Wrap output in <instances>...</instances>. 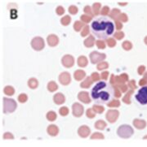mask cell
<instances>
[{
	"mask_svg": "<svg viewBox=\"0 0 147 147\" xmlns=\"http://www.w3.org/2000/svg\"><path fill=\"white\" fill-rule=\"evenodd\" d=\"M108 76H109V72L108 71H103L101 74V78L103 80V81H106L108 79Z\"/></svg>",
	"mask_w": 147,
	"mask_h": 147,
	"instance_id": "obj_57",
	"label": "cell"
},
{
	"mask_svg": "<svg viewBox=\"0 0 147 147\" xmlns=\"http://www.w3.org/2000/svg\"><path fill=\"white\" fill-rule=\"evenodd\" d=\"M118 20H119L120 22H124V23H126V22H128V16H127V14H125V13H121V14L119 16Z\"/></svg>",
	"mask_w": 147,
	"mask_h": 147,
	"instance_id": "obj_43",
	"label": "cell"
},
{
	"mask_svg": "<svg viewBox=\"0 0 147 147\" xmlns=\"http://www.w3.org/2000/svg\"><path fill=\"white\" fill-rule=\"evenodd\" d=\"M133 125L137 129H143V128H145L146 127V122L144 119H135L133 120Z\"/></svg>",
	"mask_w": 147,
	"mask_h": 147,
	"instance_id": "obj_16",
	"label": "cell"
},
{
	"mask_svg": "<svg viewBox=\"0 0 147 147\" xmlns=\"http://www.w3.org/2000/svg\"><path fill=\"white\" fill-rule=\"evenodd\" d=\"M104 138V135L101 133H94L91 136V139H92V140H94V139H101V140H102Z\"/></svg>",
	"mask_w": 147,
	"mask_h": 147,
	"instance_id": "obj_42",
	"label": "cell"
},
{
	"mask_svg": "<svg viewBox=\"0 0 147 147\" xmlns=\"http://www.w3.org/2000/svg\"><path fill=\"white\" fill-rule=\"evenodd\" d=\"M108 67H109V64L106 62H101V63H98L97 67H96L97 70H99V71H102V70H104L105 68H108Z\"/></svg>",
	"mask_w": 147,
	"mask_h": 147,
	"instance_id": "obj_35",
	"label": "cell"
},
{
	"mask_svg": "<svg viewBox=\"0 0 147 147\" xmlns=\"http://www.w3.org/2000/svg\"><path fill=\"white\" fill-rule=\"evenodd\" d=\"M62 63L64 67H71L75 64V59L70 55H66L62 59Z\"/></svg>",
	"mask_w": 147,
	"mask_h": 147,
	"instance_id": "obj_11",
	"label": "cell"
},
{
	"mask_svg": "<svg viewBox=\"0 0 147 147\" xmlns=\"http://www.w3.org/2000/svg\"><path fill=\"white\" fill-rule=\"evenodd\" d=\"M119 116V112L117 110H109L106 113V119L109 123H114L118 119Z\"/></svg>",
	"mask_w": 147,
	"mask_h": 147,
	"instance_id": "obj_9",
	"label": "cell"
},
{
	"mask_svg": "<svg viewBox=\"0 0 147 147\" xmlns=\"http://www.w3.org/2000/svg\"><path fill=\"white\" fill-rule=\"evenodd\" d=\"M72 111H73L74 116H75V117H81L83 115V114L84 109H83V107L82 105L78 103V102H75L72 106Z\"/></svg>",
	"mask_w": 147,
	"mask_h": 147,
	"instance_id": "obj_10",
	"label": "cell"
},
{
	"mask_svg": "<svg viewBox=\"0 0 147 147\" xmlns=\"http://www.w3.org/2000/svg\"><path fill=\"white\" fill-rule=\"evenodd\" d=\"M53 101L57 105H62L66 102V98L62 93L56 94L53 97Z\"/></svg>",
	"mask_w": 147,
	"mask_h": 147,
	"instance_id": "obj_15",
	"label": "cell"
},
{
	"mask_svg": "<svg viewBox=\"0 0 147 147\" xmlns=\"http://www.w3.org/2000/svg\"><path fill=\"white\" fill-rule=\"evenodd\" d=\"M109 13H110V12H109V7L108 6H105V7H103V8L101 11V14L103 16H105L109 15Z\"/></svg>",
	"mask_w": 147,
	"mask_h": 147,
	"instance_id": "obj_48",
	"label": "cell"
},
{
	"mask_svg": "<svg viewBox=\"0 0 147 147\" xmlns=\"http://www.w3.org/2000/svg\"><path fill=\"white\" fill-rule=\"evenodd\" d=\"M57 114L53 111H48L47 114V119L49 121H55L57 119Z\"/></svg>",
	"mask_w": 147,
	"mask_h": 147,
	"instance_id": "obj_32",
	"label": "cell"
},
{
	"mask_svg": "<svg viewBox=\"0 0 147 147\" xmlns=\"http://www.w3.org/2000/svg\"><path fill=\"white\" fill-rule=\"evenodd\" d=\"M90 133V128H88L87 125H83V126H81L80 128L78 129V134L80 136L81 138H88L89 136Z\"/></svg>",
	"mask_w": 147,
	"mask_h": 147,
	"instance_id": "obj_13",
	"label": "cell"
},
{
	"mask_svg": "<svg viewBox=\"0 0 147 147\" xmlns=\"http://www.w3.org/2000/svg\"><path fill=\"white\" fill-rule=\"evenodd\" d=\"M114 97L115 98H120L121 97V95H122V92H121V90H119V88H117V87H115V86H114Z\"/></svg>",
	"mask_w": 147,
	"mask_h": 147,
	"instance_id": "obj_55",
	"label": "cell"
},
{
	"mask_svg": "<svg viewBox=\"0 0 147 147\" xmlns=\"http://www.w3.org/2000/svg\"><path fill=\"white\" fill-rule=\"evenodd\" d=\"M133 128L128 124H123L117 129V134L121 138L128 139L133 135Z\"/></svg>",
	"mask_w": 147,
	"mask_h": 147,
	"instance_id": "obj_3",
	"label": "cell"
},
{
	"mask_svg": "<svg viewBox=\"0 0 147 147\" xmlns=\"http://www.w3.org/2000/svg\"><path fill=\"white\" fill-rule=\"evenodd\" d=\"M47 132H48V133L50 136L55 137V136H57V134L59 133V128H57V125L51 124V125H49L48 127Z\"/></svg>",
	"mask_w": 147,
	"mask_h": 147,
	"instance_id": "obj_17",
	"label": "cell"
},
{
	"mask_svg": "<svg viewBox=\"0 0 147 147\" xmlns=\"http://www.w3.org/2000/svg\"><path fill=\"white\" fill-rule=\"evenodd\" d=\"M120 14H121L120 10L117 9V8H114V9L110 11V13H109V17L111 19L114 20H115L118 19V17H119V16Z\"/></svg>",
	"mask_w": 147,
	"mask_h": 147,
	"instance_id": "obj_25",
	"label": "cell"
},
{
	"mask_svg": "<svg viewBox=\"0 0 147 147\" xmlns=\"http://www.w3.org/2000/svg\"><path fill=\"white\" fill-rule=\"evenodd\" d=\"M106 43H107V46L110 48H113L116 46V42H115V40H114V38H110L109 39H107Z\"/></svg>",
	"mask_w": 147,
	"mask_h": 147,
	"instance_id": "obj_45",
	"label": "cell"
},
{
	"mask_svg": "<svg viewBox=\"0 0 147 147\" xmlns=\"http://www.w3.org/2000/svg\"><path fill=\"white\" fill-rule=\"evenodd\" d=\"M47 42H48V44L49 45V47H56V46L58 45L59 38L55 34H50L48 37V38H47Z\"/></svg>",
	"mask_w": 147,
	"mask_h": 147,
	"instance_id": "obj_14",
	"label": "cell"
},
{
	"mask_svg": "<svg viewBox=\"0 0 147 147\" xmlns=\"http://www.w3.org/2000/svg\"><path fill=\"white\" fill-rule=\"evenodd\" d=\"M122 47L123 48V50L125 51H130L133 49V44L130 42L129 41H125L123 42L122 44Z\"/></svg>",
	"mask_w": 147,
	"mask_h": 147,
	"instance_id": "obj_34",
	"label": "cell"
},
{
	"mask_svg": "<svg viewBox=\"0 0 147 147\" xmlns=\"http://www.w3.org/2000/svg\"><path fill=\"white\" fill-rule=\"evenodd\" d=\"M92 109H93V111H95L96 113H98V114H102L105 111V108L103 107L99 106V105H97V104L93 105Z\"/></svg>",
	"mask_w": 147,
	"mask_h": 147,
	"instance_id": "obj_33",
	"label": "cell"
},
{
	"mask_svg": "<svg viewBox=\"0 0 147 147\" xmlns=\"http://www.w3.org/2000/svg\"><path fill=\"white\" fill-rule=\"evenodd\" d=\"M89 57H90L91 63L95 64V63H97L98 62L104 60L106 58V55H105V54H103V53H99L97 52V51H92L90 54Z\"/></svg>",
	"mask_w": 147,
	"mask_h": 147,
	"instance_id": "obj_7",
	"label": "cell"
},
{
	"mask_svg": "<svg viewBox=\"0 0 147 147\" xmlns=\"http://www.w3.org/2000/svg\"><path fill=\"white\" fill-rule=\"evenodd\" d=\"M106 126H107L106 123L102 119H100V120L96 121L95 123V128L99 129V130H103V129L106 128Z\"/></svg>",
	"mask_w": 147,
	"mask_h": 147,
	"instance_id": "obj_24",
	"label": "cell"
},
{
	"mask_svg": "<svg viewBox=\"0 0 147 147\" xmlns=\"http://www.w3.org/2000/svg\"><path fill=\"white\" fill-rule=\"evenodd\" d=\"M146 85H147V81L145 79V78L141 79V81H139V86H146Z\"/></svg>",
	"mask_w": 147,
	"mask_h": 147,
	"instance_id": "obj_60",
	"label": "cell"
},
{
	"mask_svg": "<svg viewBox=\"0 0 147 147\" xmlns=\"http://www.w3.org/2000/svg\"><path fill=\"white\" fill-rule=\"evenodd\" d=\"M145 71H146V67L144 66V65H141V66L138 67L137 72L139 75H144Z\"/></svg>",
	"mask_w": 147,
	"mask_h": 147,
	"instance_id": "obj_56",
	"label": "cell"
},
{
	"mask_svg": "<svg viewBox=\"0 0 147 147\" xmlns=\"http://www.w3.org/2000/svg\"><path fill=\"white\" fill-rule=\"evenodd\" d=\"M91 77H92V79L93 80V81H98L100 80V78H101L99 73H98V72H96V71L92 73Z\"/></svg>",
	"mask_w": 147,
	"mask_h": 147,
	"instance_id": "obj_52",
	"label": "cell"
},
{
	"mask_svg": "<svg viewBox=\"0 0 147 147\" xmlns=\"http://www.w3.org/2000/svg\"><path fill=\"white\" fill-rule=\"evenodd\" d=\"M114 97V86L105 81H98L91 92L92 100L97 104H107L113 100Z\"/></svg>",
	"mask_w": 147,
	"mask_h": 147,
	"instance_id": "obj_2",
	"label": "cell"
},
{
	"mask_svg": "<svg viewBox=\"0 0 147 147\" xmlns=\"http://www.w3.org/2000/svg\"><path fill=\"white\" fill-rule=\"evenodd\" d=\"M59 81L63 86H68L71 82V76L68 71H63L59 75Z\"/></svg>",
	"mask_w": 147,
	"mask_h": 147,
	"instance_id": "obj_8",
	"label": "cell"
},
{
	"mask_svg": "<svg viewBox=\"0 0 147 147\" xmlns=\"http://www.w3.org/2000/svg\"><path fill=\"white\" fill-rule=\"evenodd\" d=\"M44 40L40 37H36L31 41V47L35 51H42L44 48Z\"/></svg>",
	"mask_w": 147,
	"mask_h": 147,
	"instance_id": "obj_6",
	"label": "cell"
},
{
	"mask_svg": "<svg viewBox=\"0 0 147 147\" xmlns=\"http://www.w3.org/2000/svg\"><path fill=\"white\" fill-rule=\"evenodd\" d=\"M107 106L109 107H119L120 106V102L119 100L113 99L111 102H109V103H107Z\"/></svg>",
	"mask_w": 147,
	"mask_h": 147,
	"instance_id": "obj_36",
	"label": "cell"
},
{
	"mask_svg": "<svg viewBox=\"0 0 147 147\" xmlns=\"http://www.w3.org/2000/svg\"><path fill=\"white\" fill-rule=\"evenodd\" d=\"M144 78H145V79L147 81V71L146 72V73H144Z\"/></svg>",
	"mask_w": 147,
	"mask_h": 147,
	"instance_id": "obj_62",
	"label": "cell"
},
{
	"mask_svg": "<svg viewBox=\"0 0 147 147\" xmlns=\"http://www.w3.org/2000/svg\"><path fill=\"white\" fill-rule=\"evenodd\" d=\"M135 98L140 104H147V85L142 86V89L138 90L137 94H136Z\"/></svg>",
	"mask_w": 147,
	"mask_h": 147,
	"instance_id": "obj_5",
	"label": "cell"
},
{
	"mask_svg": "<svg viewBox=\"0 0 147 147\" xmlns=\"http://www.w3.org/2000/svg\"><path fill=\"white\" fill-rule=\"evenodd\" d=\"M56 12H57V14L58 16H62L65 13V9L62 7V6H58L57 7V9H56Z\"/></svg>",
	"mask_w": 147,
	"mask_h": 147,
	"instance_id": "obj_53",
	"label": "cell"
},
{
	"mask_svg": "<svg viewBox=\"0 0 147 147\" xmlns=\"http://www.w3.org/2000/svg\"><path fill=\"white\" fill-rule=\"evenodd\" d=\"M101 5L100 3H95L92 5V11H93V14L94 16H98L100 14V9H101Z\"/></svg>",
	"mask_w": 147,
	"mask_h": 147,
	"instance_id": "obj_29",
	"label": "cell"
},
{
	"mask_svg": "<svg viewBox=\"0 0 147 147\" xmlns=\"http://www.w3.org/2000/svg\"><path fill=\"white\" fill-rule=\"evenodd\" d=\"M134 93V90H131L128 91V93L126 94V95H124V97L123 98V102L126 104L129 105L131 103V96L133 95Z\"/></svg>",
	"mask_w": 147,
	"mask_h": 147,
	"instance_id": "obj_22",
	"label": "cell"
},
{
	"mask_svg": "<svg viewBox=\"0 0 147 147\" xmlns=\"http://www.w3.org/2000/svg\"><path fill=\"white\" fill-rule=\"evenodd\" d=\"M93 83V80L92 79L91 76H87L86 79L80 84V87L83 89H88L92 84Z\"/></svg>",
	"mask_w": 147,
	"mask_h": 147,
	"instance_id": "obj_19",
	"label": "cell"
},
{
	"mask_svg": "<svg viewBox=\"0 0 147 147\" xmlns=\"http://www.w3.org/2000/svg\"><path fill=\"white\" fill-rule=\"evenodd\" d=\"M27 100H28V97H27V95L25 94H21L18 96V101H19L20 102H21V103H24Z\"/></svg>",
	"mask_w": 147,
	"mask_h": 147,
	"instance_id": "obj_46",
	"label": "cell"
},
{
	"mask_svg": "<svg viewBox=\"0 0 147 147\" xmlns=\"http://www.w3.org/2000/svg\"><path fill=\"white\" fill-rule=\"evenodd\" d=\"M83 11L85 12L86 14H88V16H93L94 14H93V11H92V8L90 6H86L85 7L83 8Z\"/></svg>",
	"mask_w": 147,
	"mask_h": 147,
	"instance_id": "obj_44",
	"label": "cell"
},
{
	"mask_svg": "<svg viewBox=\"0 0 147 147\" xmlns=\"http://www.w3.org/2000/svg\"><path fill=\"white\" fill-rule=\"evenodd\" d=\"M78 98L79 100H80L83 103H86V104H88L91 102V98L89 97V94L88 92H85V91H81L78 94Z\"/></svg>",
	"mask_w": 147,
	"mask_h": 147,
	"instance_id": "obj_12",
	"label": "cell"
},
{
	"mask_svg": "<svg viewBox=\"0 0 147 147\" xmlns=\"http://www.w3.org/2000/svg\"><path fill=\"white\" fill-rule=\"evenodd\" d=\"M114 24H115V28L117 30H120L123 28V24H122V22H120L119 20H114Z\"/></svg>",
	"mask_w": 147,
	"mask_h": 147,
	"instance_id": "obj_54",
	"label": "cell"
},
{
	"mask_svg": "<svg viewBox=\"0 0 147 147\" xmlns=\"http://www.w3.org/2000/svg\"><path fill=\"white\" fill-rule=\"evenodd\" d=\"M70 22H71V17L70 16H66V15L64 17H62V20H61V23L64 26L69 25V24H70Z\"/></svg>",
	"mask_w": 147,
	"mask_h": 147,
	"instance_id": "obj_30",
	"label": "cell"
},
{
	"mask_svg": "<svg viewBox=\"0 0 147 147\" xmlns=\"http://www.w3.org/2000/svg\"><path fill=\"white\" fill-rule=\"evenodd\" d=\"M84 23L82 22V21H79V20H76L75 22V24H74V29L75 30L76 32H79L80 31L81 29H83L84 28Z\"/></svg>",
	"mask_w": 147,
	"mask_h": 147,
	"instance_id": "obj_28",
	"label": "cell"
},
{
	"mask_svg": "<svg viewBox=\"0 0 147 147\" xmlns=\"http://www.w3.org/2000/svg\"><path fill=\"white\" fill-rule=\"evenodd\" d=\"M68 11H69V12H70V14L76 15L77 13H78V11H79V9H78V7H77L76 6L72 5V6H70V7H69Z\"/></svg>",
	"mask_w": 147,
	"mask_h": 147,
	"instance_id": "obj_47",
	"label": "cell"
},
{
	"mask_svg": "<svg viewBox=\"0 0 147 147\" xmlns=\"http://www.w3.org/2000/svg\"><path fill=\"white\" fill-rule=\"evenodd\" d=\"M3 139H14V136L11 133H6L3 135Z\"/></svg>",
	"mask_w": 147,
	"mask_h": 147,
	"instance_id": "obj_58",
	"label": "cell"
},
{
	"mask_svg": "<svg viewBox=\"0 0 147 147\" xmlns=\"http://www.w3.org/2000/svg\"><path fill=\"white\" fill-rule=\"evenodd\" d=\"M118 4L121 5V6H125V5L128 4V3H121V2H120V3H118Z\"/></svg>",
	"mask_w": 147,
	"mask_h": 147,
	"instance_id": "obj_61",
	"label": "cell"
},
{
	"mask_svg": "<svg viewBox=\"0 0 147 147\" xmlns=\"http://www.w3.org/2000/svg\"><path fill=\"white\" fill-rule=\"evenodd\" d=\"M3 92H4L5 94L8 95V96H12V95L14 94L15 93V90L13 87L12 86H6L3 90Z\"/></svg>",
	"mask_w": 147,
	"mask_h": 147,
	"instance_id": "obj_31",
	"label": "cell"
},
{
	"mask_svg": "<svg viewBox=\"0 0 147 147\" xmlns=\"http://www.w3.org/2000/svg\"><path fill=\"white\" fill-rule=\"evenodd\" d=\"M91 31L93 36L101 40H107L114 34L115 24L107 16H97L92 20Z\"/></svg>",
	"mask_w": 147,
	"mask_h": 147,
	"instance_id": "obj_1",
	"label": "cell"
},
{
	"mask_svg": "<svg viewBox=\"0 0 147 147\" xmlns=\"http://www.w3.org/2000/svg\"><path fill=\"white\" fill-rule=\"evenodd\" d=\"M86 76V72L83 70H76L74 73V77L76 81H82Z\"/></svg>",
	"mask_w": 147,
	"mask_h": 147,
	"instance_id": "obj_20",
	"label": "cell"
},
{
	"mask_svg": "<svg viewBox=\"0 0 147 147\" xmlns=\"http://www.w3.org/2000/svg\"><path fill=\"white\" fill-rule=\"evenodd\" d=\"M144 42H145V43L147 45V36L145 38V39H144Z\"/></svg>",
	"mask_w": 147,
	"mask_h": 147,
	"instance_id": "obj_63",
	"label": "cell"
},
{
	"mask_svg": "<svg viewBox=\"0 0 147 147\" xmlns=\"http://www.w3.org/2000/svg\"><path fill=\"white\" fill-rule=\"evenodd\" d=\"M127 81H128V76L126 73H123L119 76H115V82L117 84H125V82Z\"/></svg>",
	"mask_w": 147,
	"mask_h": 147,
	"instance_id": "obj_18",
	"label": "cell"
},
{
	"mask_svg": "<svg viewBox=\"0 0 147 147\" xmlns=\"http://www.w3.org/2000/svg\"><path fill=\"white\" fill-rule=\"evenodd\" d=\"M128 86L131 89V90H136L137 88V86L136 85V81H134V80H132V81H129L128 83Z\"/></svg>",
	"mask_w": 147,
	"mask_h": 147,
	"instance_id": "obj_50",
	"label": "cell"
},
{
	"mask_svg": "<svg viewBox=\"0 0 147 147\" xmlns=\"http://www.w3.org/2000/svg\"><path fill=\"white\" fill-rule=\"evenodd\" d=\"M92 18V17L90 16H88V15H82L80 17L81 21L83 22V23H89V22H91Z\"/></svg>",
	"mask_w": 147,
	"mask_h": 147,
	"instance_id": "obj_39",
	"label": "cell"
},
{
	"mask_svg": "<svg viewBox=\"0 0 147 147\" xmlns=\"http://www.w3.org/2000/svg\"><path fill=\"white\" fill-rule=\"evenodd\" d=\"M96 47L99 48V49H105L106 45H105V42L104 41H101V40H99V41H96Z\"/></svg>",
	"mask_w": 147,
	"mask_h": 147,
	"instance_id": "obj_51",
	"label": "cell"
},
{
	"mask_svg": "<svg viewBox=\"0 0 147 147\" xmlns=\"http://www.w3.org/2000/svg\"><path fill=\"white\" fill-rule=\"evenodd\" d=\"M109 83H110L112 86H114V85L116 84V82H115V76H114V74H111V76H110Z\"/></svg>",
	"mask_w": 147,
	"mask_h": 147,
	"instance_id": "obj_59",
	"label": "cell"
},
{
	"mask_svg": "<svg viewBox=\"0 0 147 147\" xmlns=\"http://www.w3.org/2000/svg\"><path fill=\"white\" fill-rule=\"evenodd\" d=\"M28 86L30 89H36L38 86V82L37 81V79L35 78H30L28 81Z\"/></svg>",
	"mask_w": 147,
	"mask_h": 147,
	"instance_id": "obj_26",
	"label": "cell"
},
{
	"mask_svg": "<svg viewBox=\"0 0 147 147\" xmlns=\"http://www.w3.org/2000/svg\"><path fill=\"white\" fill-rule=\"evenodd\" d=\"M89 32H90V27L88 25H85V27L81 31V36L83 38H84V37L88 36L89 34Z\"/></svg>",
	"mask_w": 147,
	"mask_h": 147,
	"instance_id": "obj_38",
	"label": "cell"
},
{
	"mask_svg": "<svg viewBox=\"0 0 147 147\" xmlns=\"http://www.w3.org/2000/svg\"><path fill=\"white\" fill-rule=\"evenodd\" d=\"M47 88H48V91H50V92H55L56 90H58V86H57V84L55 81H50L48 84Z\"/></svg>",
	"mask_w": 147,
	"mask_h": 147,
	"instance_id": "obj_27",
	"label": "cell"
},
{
	"mask_svg": "<svg viewBox=\"0 0 147 147\" xmlns=\"http://www.w3.org/2000/svg\"><path fill=\"white\" fill-rule=\"evenodd\" d=\"M86 115H87L88 118L93 119L96 116V112L93 111V109L89 108V109L87 110V111H86Z\"/></svg>",
	"mask_w": 147,
	"mask_h": 147,
	"instance_id": "obj_40",
	"label": "cell"
},
{
	"mask_svg": "<svg viewBox=\"0 0 147 147\" xmlns=\"http://www.w3.org/2000/svg\"><path fill=\"white\" fill-rule=\"evenodd\" d=\"M78 65L81 67H84L88 65V59L85 56H80V57L78 58Z\"/></svg>",
	"mask_w": 147,
	"mask_h": 147,
	"instance_id": "obj_23",
	"label": "cell"
},
{
	"mask_svg": "<svg viewBox=\"0 0 147 147\" xmlns=\"http://www.w3.org/2000/svg\"><path fill=\"white\" fill-rule=\"evenodd\" d=\"M143 139H147V136H145V137H143Z\"/></svg>",
	"mask_w": 147,
	"mask_h": 147,
	"instance_id": "obj_64",
	"label": "cell"
},
{
	"mask_svg": "<svg viewBox=\"0 0 147 147\" xmlns=\"http://www.w3.org/2000/svg\"><path fill=\"white\" fill-rule=\"evenodd\" d=\"M95 38H94V36H92V35H90L88 38L86 39L85 41H84V46H85L86 47L88 48H90L92 47L93 46H94V44H95Z\"/></svg>",
	"mask_w": 147,
	"mask_h": 147,
	"instance_id": "obj_21",
	"label": "cell"
},
{
	"mask_svg": "<svg viewBox=\"0 0 147 147\" xmlns=\"http://www.w3.org/2000/svg\"><path fill=\"white\" fill-rule=\"evenodd\" d=\"M59 113L62 116H66L67 115L69 114V109H68V107H61L60 110H59Z\"/></svg>",
	"mask_w": 147,
	"mask_h": 147,
	"instance_id": "obj_41",
	"label": "cell"
},
{
	"mask_svg": "<svg viewBox=\"0 0 147 147\" xmlns=\"http://www.w3.org/2000/svg\"><path fill=\"white\" fill-rule=\"evenodd\" d=\"M113 86H115V87L119 88V90H121V92H123V93L127 92L128 90V85H125V84H116V85H114Z\"/></svg>",
	"mask_w": 147,
	"mask_h": 147,
	"instance_id": "obj_37",
	"label": "cell"
},
{
	"mask_svg": "<svg viewBox=\"0 0 147 147\" xmlns=\"http://www.w3.org/2000/svg\"><path fill=\"white\" fill-rule=\"evenodd\" d=\"M3 112L5 114L12 113L16 109L17 104L14 100L7 98H3Z\"/></svg>",
	"mask_w": 147,
	"mask_h": 147,
	"instance_id": "obj_4",
	"label": "cell"
},
{
	"mask_svg": "<svg viewBox=\"0 0 147 147\" xmlns=\"http://www.w3.org/2000/svg\"><path fill=\"white\" fill-rule=\"evenodd\" d=\"M124 33L123 32H121V31H119V32H117V33H115L114 34V37L115 39H118V40H122L123 38H124Z\"/></svg>",
	"mask_w": 147,
	"mask_h": 147,
	"instance_id": "obj_49",
	"label": "cell"
}]
</instances>
